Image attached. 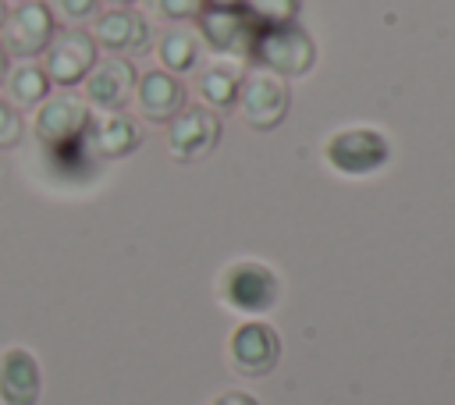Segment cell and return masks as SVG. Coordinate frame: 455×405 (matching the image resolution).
Instances as JSON below:
<instances>
[{
  "label": "cell",
  "mask_w": 455,
  "mask_h": 405,
  "mask_svg": "<svg viewBox=\"0 0 455 405\" xmlns=\"http://www.w3.org/2000/svg\"><path fill=\"white\" fill-rule=\"evenodd\" d=\"M156 18L178 25V21H196L199 11H203V0H149Z\"/></svg>",
  "instance_id": "obj_21"
},
{
  "label": "cell",
  "mask_w": 455,
  "mask_h": 405,
  "mask_svg": "<svg viewBox=\"0 0 455 405\" xmlns=\"http://www.w3.org/2000/svg\"><path fill=\"white\" fill-rule=\"evenodd\" d=\"M228 355L242 377H267L281 359V338L270 323L245 320L235 327V334L228 341Z\"/></svg>",
  "instance_id": "obj_9"
},
{
  "label": "cell",
  "mask_w": 455,
  "mask_h": 405,
  "mask_svg": "<svg viewBox=\"0 0 455 405\" xmlns=\"http://www.w3.org/2000/svg\"><path fill=\"white\" fill-rule=\"evenodd\" d=\"M46 7L53 11V18H60L68 25H82L100 14V0H50Z\"/></svg>",
  "instance_id": "obj_20"
},
{
  "label": "cell",
  "mask_w": 455,
  "mask_h": 405,
  "mask_svg": "<svg viewBox=\"0 0 455 405\" xmlns=\"http://www.w3.org/2000/svg\"><path fill=\"white\" fill-rule=\"evenodd\" d=\"M96 39L92 32H85L82 25H68V28H57L50 46L43 50V71L50 78V85H78L92 64H96Z\"/></svg>",
  "instance_id": "obj_8"
},
{
  "label": "cell",
  "mask_w": 455,
  "mask_h": 405,
  "mask_svg": "<svg viewBox=\"0 0 455 405\" xmlns=\"http://www.w3.org/2000/svg\"><path fill=\"white\" fill-rule=\"evenodd\" d=\"M92 39H96V50H107L110 57H135V53H146L149 50V21L132 11V7H110L103 14L92 18Z\"/></svg>",
  "instance_id": "obj_10"
},
{
  "label": "cell",
  "mask_w": 455,
  "mask_h": 405,
  "mask_svg": "<svg viewBox=\"0 0 455 405\" xmlns=\"http://www.w3.org/2000/svg\"><path fill=\"white\" fill-rule=\"evenodd\" d=\"M135 68L132 60L124 57H107V60H96L92 71L82 78V89H85V103L92 110H103V114H114L128 103V96L135 92Z\"/></svg>",
  "instance_id": "obj_11"
},
{
  "label": "cell",
  "mask_w": 455,
  "mask_h": 405,
  "mask_svg": "<svg viewBox=\"0 0 455 405\" xmlns=\"http://www.w3.org/2000/svg\"><path fill=\"white\" fill-rule=\"evenodd\" d=\"M220 114L196 103V107H181L171 121H167V153L178 163H199L203 156H210L220 142Z\"/></svg>",
  "instance_id": "obj_6"
},
{
  "label": "cell",
  "mask_w": 455,
  "mask_h": 405,
  "mask_svg": "<svg viewBox=\"0 0 455 405\" xmlns=\"http://www.w3.org/2000/svg\"><path fill=\"white\" fill-rule=\"evenodd\" d=\"M249 60L259 64L263 71L277 75V78H302L316 64V43L299 21L259 25L252 50H249Z\"/></svg>",
  "instance_id": "obj_1"
},
{
  "label": "cell",
  "mask_w": 455,
  "mask_h": 405,
  "mask_svg": "<svg viewBox=\"0 0 455 405\" xmlns=\"http://www.w3.org/2000/svg\"><path fill=\"white\" fill-rule=\"evenodd\" d=\"M21 131H25L21 110H14L7 99H0V149H11V146H18Z\"/></svg>",
  "instance_id": "obj_22"
},
{
  "label": "cell",
  "mask_w": 455,
  "mask_h": 405,
  "mask_svg": "<svg viewBox=\"0 0 455 405\" xmlns=\"http://www.w3.org/2000/svg\"><path fill=\"white\" fill-rule=\"evenodd\" d=\"M217 291H220V302L238 313H267L281 298V281L267 263L238 259L220 274Z\"/></svg>",
  "instance_id": "obj_3"
},
{
  "label": "cell",
  "mask_w": 455,
  "mask_h": 405,
  "mask_svg": "<svg viewBox=\"0 0 455 405\" xmlns=\"http://www.w3.org/2000/svg\"><path fill=\"white\" fill-rule=\"evenodd\" d=\"M245 7L256 18V25H288L299 18L302 0H249Z\"/></svg>",
  "instance_id": "obj_19"
},
{
  "label": "cell",
  "mask_w": 455,
  "mask_h": 405,
  "mask_svg": "<svg viewBox=\"0 0 455 405\" xmlns=\"http://www.w3.org/2000/svg\"><path fill=\"white\" fill-rule=\"evenodd\" d=\"M4 14H7V4H4V0H0V21H4Z\"/></svg>",
  "instance_id": "obj_27"
},
{
  "label": "cell",
  "mask_w": 455,
  "mask_h": 405,
  "mask_svg": "<svg viewBox=\"0 0 455 405\" xmlns=\"http://www.w3.org/2000/svg\"><path fill=\"white\" fill-rule=\"evenodd\" d=\"M323 160L331 171L345 178H370L391 160V142L384 131L370 124H352V128L334 131L323 142Z\"/></svg>",
  "instance_id": "obj_2"
},
{
  "label": "cell",
  "mask_w": 455,
  "mask_h": 405,
  "mask_svg": "<svg viewBox=\"0 0 455 405\" xmlns=\"http://www.w3.org/2000/svg\"><path fill=\"white\" fill-rule=\"evenodd\" d=\"M238 110H242V121L256 131H274L284 117H288V107H291V89L284 78L256 68L252 75H242V85H238Z\"/></svg>",
  "instance_id": "obj_5"
},
{
  "label": "cell",
  "mask_w": 455,
  "mask_h": 405,
  "mask_svg": "<svg viewBox=\"0 0 455 405\" xmlns=\"http://www.w3.org/2000/svg\"><path fill=\"white\" fill-rule=\"evenodd\" d=\"M210 405H259L252 394H245V391H224V394H217Z\"/></svg>",
  "instance_id": "obj_23"
},
{
  "label": "cell",
  "mask_w": 455,
  "mask_h": 405,
  "mask_svg": "<svg viewBox=\"0 0 455 405\" xmlns=\"http://www.w3.org/2000/svg\"><path fill=\"white\" fill-rule=\"evenodd\" d=\"M7 71H11V57L4 53V46H0V85L7 82Z\"/></svg>",
  "instance_id": "obj_25"
},
{
  "label": "cell",
  "mask_w": 455,
  "mask_h": 405,
  "mask_svg": "<svg viewBox=\"0 0 455 405\" xmlns=\"http://www.w3.org/2000/svg\"><path fill=\"white\" fill-rule=\"evenodd\" d=\"M39 142L46 146H64V142H75L82 135H89L92 128V114L85 110L82 99L75 96H46L36 110V121H32Z\"/></svg>",
  "instance_id": "obj_12"
},
{
  "label": "cell",
  "mask_w": 455,
  "mask_h": 405,
  "mask_svg": "<svg viewBox=\"0 0 455 405\" xmlns=\"http://www.w3.org/2000/svg\"><path fill=\"white\" fill-rule=\"evenodd\" d=\"M7 103L14 110H36L46 96H50V78L43 71V64H18L14 71H7Z\"/></svg>",
  "instance_id": "obj_17"
},
{
  "label": "cell",
  "mask_w": 455,
  "mask_h": 405,
  "mask_svg": "<svg viewBox=\"0 0 455 405\" xmlns=\"http://www.w3.org/2000/svg\"><path fill=\"white\" fill-rule=\"evenodd\" d=\"M199 43L210 46L220 57H238L249 60L252 39H256V18L249 14V7H203L199 18Z\"/></svg>",
  "instance_id": "obj_7"
},
{
  "label": "cell",
  "mask_w": 455,
  "mask_h": 405,
  "mask_svg": "<svg viewBox=\"0 0 455 405\" xmlns=\"http://www.w3.org/2000/svg\"><path fill=\"white\" fill-rule=\"evenodd\" d=\"M199 53H203L199 36H196L192 28H181V25L167 28V32L160 36V43H156V57H160L164 71H171V75L192 71V68L199 64Z\"/></svg>",
  "instance_id": "obj_16"
},
{
  "label": "cell",
  "mask_w": 455,
  "mask_h": 405,
  "mask_svg": "<svg viewBox=\"0 0 455 405\" xmlns=\"http://www.w3.org/2000/svg\"><path fill=\"white\" fill-rule=\"evenodd\" d=\"M43 394V373L28 348H7L0 355V401L4 405H36Z\"/></svg>",
  "instance_id": "obj_14"
},
{
  "label": "cell",
  "mask_w": 455,
  "mask_h": 405,
  "mask_svg": "<svg viewBox=\"0 0 455 405\" xmlns=\"http://www.w3.org/2000/svg\"><path fill=\"white\" fill-rule=\"evenodd\" d=\"M107 4H110V7H132L135 0H107Z\"/></svg>",
  "instance_id": "obj_26"
},
{
  "label": "cell",
  "mask_w": 455,
  "mask_h": 405,
  "mask_svg": "<svg viewBox=\"0 0 455 405\" xmlns=\"http://www.w3.org/2000/svg\"><path fill=\"white\" fill-rule=\"evenodd\" d=\"M18 4H21V0H18Z\"/></svg>",
  "instance_id": "obj_28"
},
{
  "label": "cell",
  "mask_w": 455,
  "mask_h": 405,
  "mask_svg": "<svg viewBox=\"0 0 455 405\" xmlns=\"http://www.w3.org/2000/svg\"><path fill=\"white\" fill-rule=\"evenodd\" d=\"M53 32H57L53 11L43 0H21L0 21V46H4L7 57L32 60V57H43Z\"/></svg>",
  "instance_id": "obj_4"
},
{
  "label": "cell",
  "mask_w": 455,
  "mask_h": 405,
  "mask_svg": "<svg viewBox=\"0 0 455 405\" xmlns=\"http://www.w3.org/2000/svg\"><path fill=\"white\" fill-rule=\"evenodd\" d=\"M249 0H203V7H245Z\"/></svg>",
  "instance_id": "obj_24"
},
{
  "label": "cell",
  "mask_w": 455,
  "mask_h": 405,
  "mask_svg": "<svg viewBox=\"0 0 455 405\" xmlns=\"http://www.w3.org/2000/svg\"><path fill=\"white\" fill-rule=\"evenodd\" d=\"M135 107L149 124H167L185 107V82L171 71H146L135 82Z\"/></svg>",
  "instance_id": "obj_13"
},
{
  "label": "cell",
  "mask_w": 455,
  "mask_h": 405,
  "mask_svg": "<svg viewBox=\"0 0 455 405\" xmlns=\"http://www.w3.org/2000/svg\"><path fill=\"white\" fill-rule=\"evenodd\" d=\"M238 85H242V71L238 64H210L199 71V99L210 110H228L238 99Z\"/></svg>",
  "instance_id": "obj_18"
},
{
  "label": "cell",
  "mask_w": 455,
  "mask_h": 405,
  "mask_svg": "<svg viewBox=\"0 0 455 405\" xmlns=\"http://www.w3.org/2000/svg\"><path fill=\"white\" fill-rule=\"evenodd\" d=\"M89 139H92V149L103 160H121V156H128V153H135L142 146V128H139V121L132 114L114 110V114H103L89 128Z\"/></svg>",
  "instance_id": "obj_15"
}]
</instances>
